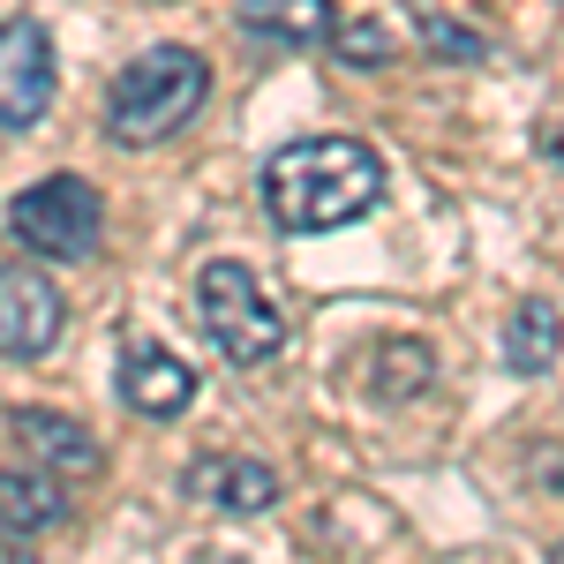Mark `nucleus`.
I'll return each mask as SVG.
<instances>
[{
    "instance_id": "dca6fc26",
    "label": "nucleus",
    "mask_w": 564,
    "mask_h": 564,
    "mask_svg": "<svg viewBox=\"0 0 564 564\" xmlns=\"http://www.w3.org/2000/svg\"><path fill=\"white\" fill-rule=\"evenodd\" d=\"M0 564H31V557H15V550H0Z\"/></svg>"
},
{
    "instance_id": "423d86ee",
    "label": "nucleus",
    "mask_w": 564,
    "mask_h": 564,
    "mask_svg": "<svg viewBox=\"0 0 564 564\" xmlns=\"http://www.w3.org/2000/svg\"><path fill=\"white\" fill-rule=\"evenodd\" d=\"M53 106V45L39 23H0V129H39Z\"/></svg>"
},
{
    "instance_id": "a211bd4d",
    "label": "nucleus",
    "mask_w": 564,
    "mask_h": 564,
    "mask_svg": "<svg viewBox=\"0 0 564 564\" xmlns=\"http://www.w3.org/2000/svg\"><path fill=\"white\" fill-rule=\"evenodd\" d=\"M550 564H564V542H557V557H550Z\"/></svg>"
},
{
    "instance_id": "9d476101",
    "label": "nucleus",
    "mask_w": 564,
    "mask_h": 564,
    "mask_svg": "<svg viewBox=\"0 0 564 564\" xmlns=\"http://www.w3.org/2000/svg\"><path fill=\"white\" fill-rule=\"evenodd\" d=\"M68 520V481L45 475V467H0V534H45V527Z\"/></svg>"
},
{
    "instance_id": "f3484780",
    "label": "nucleus",
    "mask_w": 564,
    "mask_h": 564,
    "mask_svg": "<svg viewBox=\"0 0 564 564\" xmlns=\"http://www.w3.org/2000/svg\"><path fill=\"white\" fill-rule=\"evenodd\" d=\"M550 151H557V166H564V135H557V143H550Z\"/></svg>"
},
{
    "instance_id": "6e6552de",
    "label": "nucleus",
    "mask_w": 564,
    "mask_h": 564,
    "mask_svg": "<svg viewBox=\"0 0 564 564\" xmlns=\"http://www.w3.org/2000/svg\"><path fill=\"white\" fill-rule=\"evenodd\" d=\"M8 436L23 444V459L45 467V475H90L98 467V436L84 422H68V414H45V406H23V414H8Z\"/></svg>"
},
{
    "instance_id": "9b49d317",
    "label": "nucleus",
    "mask_w": 564,
    "mask_h": 564,
    "mask_svg": "<svg viewBox=\"0 0 564 564\" xmlns=\"http://www.w3.org/2000/svg\"><path fill=\"white\" fill-rule=\"evenodd\" d=\"M241 23L271 45H332L339 8L332 0H241Z\"/></svg>"
},
{
    "instance_id": "f257e3e1",
    "label": "nucleus",
    "mask_w": 564,
    "mask_h": 564,
    "mask_svg": "<svg viewBox=\"0 0 564 564\" xmlns=\"http://www.w3.org/2000/svg\"><path fill=\"white\" fill-rule=\"evenodd\" d=\"M384 196V159L354 135H302L263 159V212L286 234H332L354 226Z\"/></svg>"
},
{
    "instance_id": "0eeeda50",
    "label": "nucleus",
    "mask_w": 564,
    "mask_h": 564,
    "mask_svg": "<svg viewBox=\"0 0 564 564\" xmlns=\"http://www.w3.org/2000/svg\"><path fill=\"white\" fill-rule=\"evenodd\" d=\"M196 399V377H188V361L159 347V339H121V406L143 414V422H174L181 406Z\"/></svg>"
},
{
    "instance_id": "20e7f679",
    "label": "nucleus",
    "mask_w": 564,
    "mask_h": 564,
    "mask_svg": "<svg viewBox=\"0 0 564 564\" xmlns=\"http://www.w3.org/2000/svg\"><path fill=\"white\" fill-rule=\"evenodd\" d=\"M98 218H106V204H98V188H90V181L53 174V181L23 188V196L8 204V234H15L31 257L76 263V257L98 249Z\"/></svg>"
},
{
    "instance_id": "1a4fd4ad",
    "label": "nucleus",
    "mask_w": 564,
    "mask_h": 564,
    "mask_svg": "<svg viewBox=\"0 0 564 564\" xmlns=\"http://www.w3.org/2000/svg\"><path fill=\"white\" fill-rule=\"evenodd\" d=\"M188 497H204L212 512H263V505H279V475L263 467V459H241V452H218V459H196L188 475H181Z\"/></svg>"
},
{
    "instance_id": "7ed1b4c3",
    "label": "nucleus",
    "mask_w": 564,
    "mask_h": 564,
    "mask_svg": "<svg viewBox=\"0 0 564 564\" xmlns=\"http://www.w3.org/2000/svg\"><path fill=\"white\" fill-rule=\"evenodd\" d=\"M196 324H204V339L234 369H263V361H279V347H286L279 308L263 302V286L241 263H204L196 271Z\"/></svg>"
},
{
    "instance_id": "ddd939ff",
    "label": "nucleus",
    "mask_w": 564,
    "mask_h": 564,
    "mask_svg": "<svg viewBox=\"0 0 564 564\" xmlns=\"http://www.w3.org/2000/svg\"><path fill=\"white\" fill-rule=\"evenodd\" d=\"M369 384H377V399H414V391L430 384V347L422 339H384Z\"/></svg>"
},
{
    "instance_id": "2eb2a0df",
    "label": "nucleus",
    "mask_w": 564,
    "mask_h": 564,
    "mask_svg": "<svg viewBox=\"0 0 564 564\" xmlns=\"http://www.w3.org/2000/svg\"><path fill=\"white\" fill-rule=\"evenodd\" d=\"M422 31H430V53H452V61H481V39H475V31H459V23H436V15H422Z\"/></svg>"
},
{
    "instance_id": "4468645a",
    "label": "nucleus",
    "mask_w": 564,
    "mask_h": 564,
    "mask_svg": "<svg viewBox=\"0 0 564 564\" xmlns=\"http://www.w3.org/2000/svg\"><path fill=\"white\" fill-rule=\"evenodd\" d=\"M332 45H339L347 61H361V68H369V61H391V31L384 23H339Z\"/></svg>"
},
{
    "instance_id": "f8f14e48",
    "label": "nucleus",
    "mask_w": 564,
    "mask_h": 564,
    "mask_svg": "<svg viewBox=\"0 0 564 564\" xmlns=\"http://www.w3.org/2000/svg\"><path fill=\"white\" fill-rule=\"evenodd\" d=\"M557 354H564L557 302H520L512 316H505V369H512V377H542Z\"/></svg>"
},
{
    "instance_id": "39448f33",
    "label": "nucleus",
    "mask_w": 564,
    "mask_h": 564,
    "mask_svg": "<svg viewBox=\"0 0 564 564\" xmlns=\"http://www.w3.org/2000/svg\"><path fill=\"white\" fill-rule=\"evenodd\" d=\"M61 324H68L61 286L39 279V271L0 263V361H39V354L61 339Z\"/></svg>"
},
{
    "instance_id": "f03ea898",
    "label": "nucleus",
    "mask_w": 564,
    "mask_h": 564,
    "mask_svg": "<svg viewBox=\"0 0 564 564\" xmlns=\"http://www.w3.org/2000/svg\"><path fill=\"white\" fill-rule=\"evenodd\" d=\"M204 98H212L204 53H188V45H143L129 68L113 76V90H106V135L121 151H151V143L188 129L204 113Z\"/></svg>"
}]
</instances>
